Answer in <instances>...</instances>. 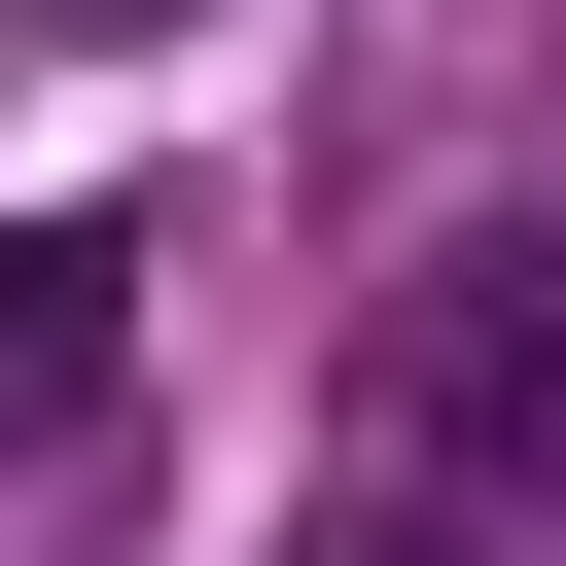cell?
<instances>
[{"mask_svg":"<svg viewBox=\"0 0 566 566\" xmlns=\"http://www.w3.org/2000/svg\"><path fill=\"white\" fill-rule=\"evenodd\" d=\"M354 460H389V495H460V531H566V212H460V248L389 283Z\"/></svg>","mask_w":566,"mask_h":566,"instance_id":"obj_1","label":"cell"},{"mask_svg":"<svg viewBox=\"0 0 566 566\" xmlns=\"http://www.w3.org/2000/svg\"><path fill=\"white\" fill-rule=\"evenodd\" d=\"M283 566H531V531H460V495H318Z\"/></svg>","mask_w":566,"mask_h":566,"instance_id":"obj_3","label":"cell"},{"mask_svg":"<svg viewBox=\"0 0 566 566\" xmlns=\"http://www.w3.org/2000/svg\"><path fill=\"white\" fill-rule=\"evenodd\" d=\"M106 283H142L106 212H0V460H71V424H106Z\"/></svg>","mask_w":566,"mask_h":566,"instance_id":"obj_2","label":"cell"}]
</instances>
